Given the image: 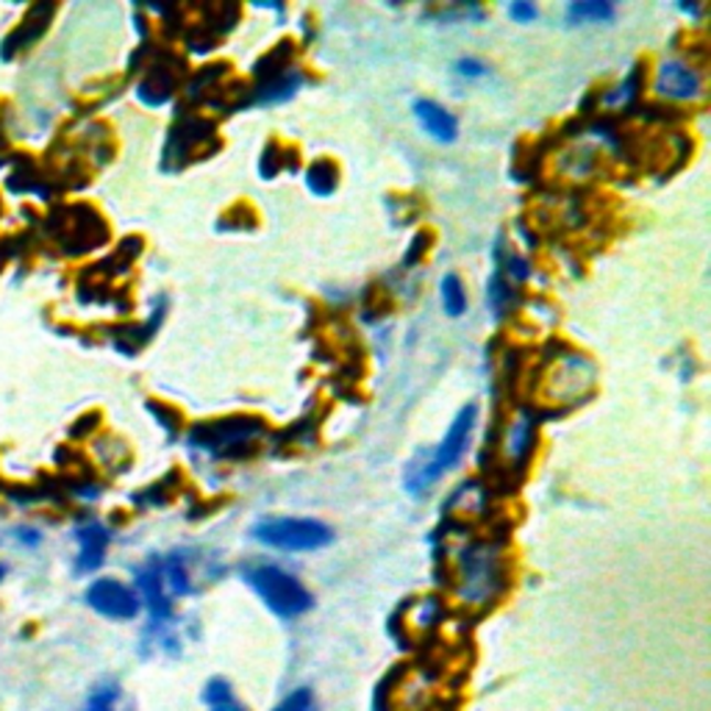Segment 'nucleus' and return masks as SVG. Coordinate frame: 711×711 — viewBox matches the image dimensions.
I'll return each instance as SVG.
<instances>
[{"mask_svg":"<svg viewBox=\"0 0 711 711\" xmlns=\"http://www.w3.org/2000/svg\"><path fill=\"white\" fill-rule=\"evenodd\" d=\"M656 93L670 100H694L700 95L698 69L683 62H665L656 76Z\"/></svg>","mask_w":711,"mask_h":711,"instance_id":"nucleus-6","label":"nucleus"},{"mask_svg":"<svg viewBox=\"0 0 711 711\" xmlns=\"http://www.w3.org/2000/svg\"><path fill=\"white\" fill-rule=\"evenodd\" d=\"M459 73L467 78H484L489 73V67L484 62H478V58H462L459 62Z\"/></svg>","mask_w":711,"mask_h":711,"instance_id":"nucleus-18","label":"nucleus"},{"mask_svg":"<svg viewBox=\"0 0 711 711\" xmlns=\"http://www.w3.org/2000/svg\"><path fill=\"white\" fill-rule=\"evenodd\" d=\"M567 18H570V23H606L614 18V7L603 3V0L573 3V7H567Z\"/></svg>","mask_w":711,"mask_h":711,"instance_id":"nucleus-14","label":"nucleus"},{"mask_svg":"<svg viewBox=\"0 0 711 711\" xmlns=\"http://www.w3.org/2000/svg\"><path fill=\"white\" fill-rule=\"evenodd\" d=\"M504 553L489 539L470 542L459 553V597L473 606H486L504 590Z\"/></svg>","mask_w":711,"mask_h":711,"instance_id":"nucleus-1","label":"nucleus"},{"mask_svg":"<svg viewBox=\"0 0 711 711\" xmlns=\"http://www.w3.org/2000/svg\"><path fill=\"white\" fill-rule=\"evenodd\" d=\"M475 417H478V406L475 403L464 406V409L456 414V420H453L445 440H442L440 448L431 453L429 462L409 467V473H406V489H409L411 495H420V492H425L429 486H434L448 470L456 467V464L462 462V456L470 448V437H473Z\"/></svg>","mask_w":711,"mask_h":711,"instance_id":"nucleus-2","label":"nucleus"},{"mask_svg":"<svg viewBox=\"0 0 711 711\" xmlns=\"http://www.w3.org/2000/svg\"><path fill=\"white\" fill-rule=\"evenodd\" d=\"M509 14L511 20H517V23H531V20H537V7H531V3H511L509 7Z\"/></svg>","mask_w":711,"mask_h":711,"instance_id":"nucleus-19","label":"nucleus"},{"mask_svg":"<svg viewBox=\"0 0 711 711\" xmlns=\"http://www.w3.org/2000/svg\"><path fill=\"white\" fill-rule=\"evenodd\" d=\"M442 306H445V312L451 314V317H462L464 309H467V292H464V283L462 278L456 276V272H448L445 278H442Z\"/></svg>","mask_w":711,"mask_h":711,"instance_id":"nucleus-13","label":"nucleus"},{"mask_svg":"<svg viewBox=\"0 0 711 711\" xmlns=\"http://www.w3.org/2000/svg\"><path fill=\"white\" fill-rule=\"evenodd\" d=\"M250 534H254L256 542L267 545V548L287 550V553L323 550L334 539L325 523L309 520V517H272V520L256 523Z\"/></svg>","mask_w":711,"mask_h":711,"instance_id":"nucleus-4","label":"nucleus"},{"mask_svg":"<svg viewBox=\"0 0 711 711\" xmlns=\"http://www.w3.org/2000/svg\"><path fill=\"white\" fill-rule=\"evenodd\" d=\"M276 711H320L317 698L309 687H298L295 692H290L281 703L276 705Z\"/></svg>","mask_w":711,"mask_h":711,"instance_id":"nucleus-17","label":"nucleus"},{"mask_svg":"<svg viewBox=\"0 0 711 711\" xmlns=\"http://www.w3.org/2000/svg\"><path fill=\"white\" fill-rule=\"evenodd\" d=\"M3 573H7V570H3V567H0V579H3Z\"/></svg>","mask_w":711,"mask_h":711,"instance_id":"nucleus-20","label":"nucleus"},{"mask_svg":"<svg viewBox=\"0 0 711 711\" xmlns=\"http://www.w3.org/2000/svg\"><path fill=\"white\" fill-rule=\"evenodd\" d=\"M306 184H309V190L314 192V195H323V197L331 195V192H334V186H336L334 164H328V162L312 164V168H309Z\"/></svg>","mask_w":711,"mask_h":711,"instance_id":"nucleus-16","label":"nucleus"},{"mask_svg":"<svg viewBox=\"0 0 711 711\" xmlns=\"http://www.w3.org/2000/svg\"><path fill=\"white\" fill-rule=\"evenodd\" d=\"M87 603L100 617L109 620H133L139 614V606H142L137 592L115 579L95 581L87 590Z\"/></svg>","mask_w":711,"mask_h":711,"instance_id":"nucleus-5","label":"nucleus"},{"mask_svg":"<svg viewBox=\"0 0 711 711\" xmlns=\"http://www.w3.org/2000/svg\"><path fill=\"white\" fill-rule=\"evenodd\" d=\"M78 539V573H95L104 564L106 548H109V531L100 523H87L76 531Z\"/></svg>","mask_w":711,"mask_h":711,"instance_id":"nucleus-7","label":"nucleus"},{"mask_svg":"<svg viewBox=\"0 0 711 711\" xmlns=\"http://www.w3.org/2000/svg\"><path fill=\"white\" fill-rule=\"evenodd\" d=\"M84 711H131L126 705V694H122L120 683L104 681L89 692Z\"/></svg>","mask_w":711,"mask_h":711,"instance_id":"nucleus-11","label":"nucleus"},{"mask_svg":"<svg viewBox=\"0 0 711 711\" xmlns=\"http://www.w3.org/2000/svg\"><path fill=\"white\" fill-rule=\"evenodd\" d=\"M203 703L208 705V711H245L226 678H212L203 687Z\"/></svg>","mask_w":711,"mask_h":711,"instance_id":"nucleus-12","label":"nucleus"},{"mask_svg":"<svg viewBox=\"0 0 711 711\" xmlns=\"http://www.w3.org/2000/svg\"><path fill=\"white\" fill-rule=\"evenodd\" d=\"M414 117L422 126V131L431 133L437 142H453L459 137L456 117L448 109H442L434 100H414Z\"/></svg>","mask_w":711,"mask_h":711,"instance_id":"nucleus-8","label":"nucleus"},{"mask_svg":"<svg viewBox=\"0 0 711 711\" xmlns=\"http://www.w3.org/2000/svg\"><path fill=\"white\" fill-rule=\"evenodd\" d=\"M534 448V420L531 417H520V420L511 422L509 437H506V456L511 462L523 464L528 456H531Z\"/></svg>","mask_w":711,"mask_h":711,"instance_id":"nucleus-10","label":"nucleus"},{"mask_svg":"<svg viewBox=\"0 0 711 711\" xmlns=\"http://www.w3.org/2000/svg\"><path fill=\"white\" fill-rule=\"evenodd\" d=\"M440 620H442V603L437 601V597H422V601H417L414 606H411V614H409L411 628L429 631L434 628Z\"/></svg>","mask_w":711,"mask_h":711,"instance_id":"nucleus-15","label":"nucleus"},{"mask_svg":"<svg viewBox=\"0 0 711 711\" xmlns=\"http://www.w3.org/2000/svg\"><path fill=\"white\" fill-rule=\"evenodd\" d=\"M259 422L256 420H228L217 422V425H206V429H197L192 434V442L201 440L203 448H215V445H231V442H245L254 434H259Z\"/></svg>","mask_w":711,"mask_h":711,"instance_id":"nucleus-9","label":"nucleus"},{"mask_svg":"<svg viewBox=\"0 0 711 711\" xmlns=\"http://www.w3.org/2000/svg\"><path fill=\"white\" fill-rule=\"evenodd\" d=\"M245 581L250 590L267 603V608L278 614V617H301L312 608V595L306 586L290 575L287 570L276 564H256L245 570Z\"/></svg>","mask_w":711,"mask_h":711,"instance_id":"nucleus-3","label":"nucleus"}]
</instances>
